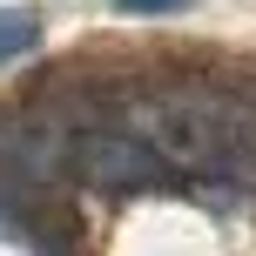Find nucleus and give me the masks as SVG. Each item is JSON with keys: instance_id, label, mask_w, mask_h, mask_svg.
Listing matches in <instances>:
<instances>
[{"instance_id": "obj_1", "label": "nucleus", "mask_w": 256, "mask_h": 256, "mask_svg": "<svg viewBox=\"0 0 256 256\" xmlns=\"http://www.w3.org/2000/svg\"><path fill=\"white\" fill-rule=\"evenodd\" d=\"M135 128L162 162L216 168V176H256V122L230 102H142Z\"/></svg>"}, {"instance_id": "obj_2", "label": "nucleus", "mask_w": 256, "mask_h": 256, "mask_svg": "<svg viewBox=\"0 0 256 256\" xmlns=\"http://www.w3.org/2000/svg\"><path fill=\"white\" fill-rule=\"evenodd\" d=\"M68 168H74L88 189H102V196H135V189H148V182L162 176V155L142 135H74Z\"/></svg>"}, {"instance_id": "obj_3", "label": "nucleus", "mask_w": 256, "mask_h": 256, "mask_svg": "<svg viewBox=\"0 0 256 256\" xmlns=\"http://www.w3.org/2000/svg\"><path fill=\"white\" fill-rule=\"evenodd\" d=\"M34 40H40V14L34 7H0V68L20 61Z\"/></svg>"}, {"instance_id": "obj_4", "label": "nucleus", "mask_w": 256, "mask_h": 256, "mask_svg": "<svg viewBox=\"0 0 256 256\" xmlns=\"http://www.w3.org/2000/svg\"><path fill=\"white\" fill-rule=\"evenodd\" d=\"M122 14H182L189 0H115Z\"/></svg>"}]
</instances>
